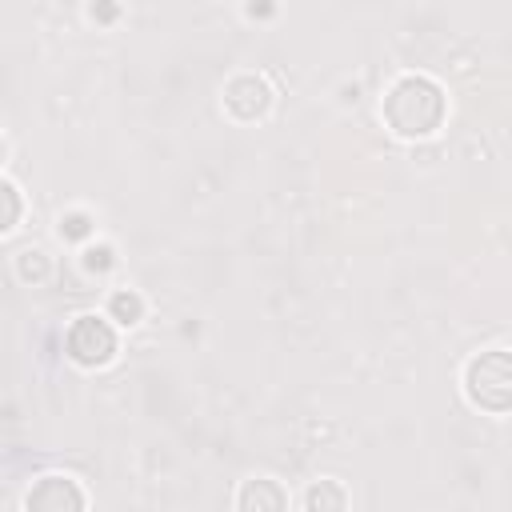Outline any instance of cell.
Wrapping results in <instances>:
<instances>
[{
	"mask_svg": "<svg viewBox=\"0 0 512 512\" xmlns=\"http://www.w3.org/2000/svg\"><path fill=\"white\" fill-rule=\"evenodd\" d=\"M52 272V260L44 256V248H20L16 252V276L24 284H44Z\"/></svg>",
	"mask_w": 512,
	"mask_h": 512,
	"instance_id": "obj_9",
	"label": "cell"
},
{
	"mask_svg": "<svg viewBox=\"0 0 512 512\" xmlns=\"http://www.w3.org/2000/svg\"><path fill=\"white\" fill-rule=\"evenodd\" d=\"M236 512H288V492L272 476L240 480V488H236Z\"/></svg>",
	"mask_w": 512,
	"mask_h": 512,
	"instance_id": "obj_6",
	"label": "cell"
},
{
	"mask_svg": "<svg viewBox=\"0 0 512 512\" xmlns=\"http://www.w3.org/2000/svg\"><path fill=\"white\" fill-rule=\"evenodd\" d=\"M108 320L120 324V328H132L144 320V296L136 288H116L108 296Z\"/></svg>",
	"mask_w": 512,
	"mask_h": 512,
	"instance_id": "obj_8",
	"label": "cell"
},
{
	"mask_svg": "<svg viewBox=\"0 0 512 512\" xmlns=\"http://www.w3.org/2000/svg\"><path fill=\"white\" fill-rule=\"evenodd\" d=\"M220 104L232 120L240 124H252V120H264L268 108H272V84L260 76V72H236L224 80L220 88Z\"/></svg>",
	"mask_w": 512,
	"mask_h": 512,
	"instance_id": "obj_5",
	"label": "cell"
},
{
	"mask_svg": "<svg viewBox=\"0 0 512 512\" xmlns=\"http://www.w3.org/2000/svg\"><path fill=\"white\" fill-rule=\"evenodd\" d=\"M64 352L72 364L80 368H104L112 364L116 356V328L108 316H96V312H84L68 324L64 332Z\"/></svg>",
	"mask_w": 512,
	"mask_h": 512,
	"instance_id": "obj_3",
	"label": "cell"
},
{
	"mask_svg": "<svg viewBox=\"0 0 512 512\" xmlns=\"http://www.w3.org/2000/svg\"><path fill=\"white\" fill-rule=\"evenodd\" d=\"M80 264H84V272L104 276V272L116 264V252H112V244H88L84 256H80Z\"/></svg>",
	"mask_w": 512,
	"mask_h": 512,
	"instance_id": "obj_12",
	"label": "cell"
},
{
	"mask_svg": "<svg viewBox=\"0 0 512 512\" xmlns=\"http://www.w3.org/2000/svg\"><path fill=\"white\" fill-rule=\"evenodd\" d=\"M380 116L384 128L400 140H428L440 132L444 116H448V96L444 88L424 76V72H404L388 84L384 100H380Z\"/></svg>",
	"mask_w": 512,
	"mask_h": 512,
	"instance_id": "obj_1",
	"label": "cell"
},
{
	"mask_svg": "<svg viewBox=\"0 0 512 512\" xmlns=\"http://www.w3.org/2000/svg\"><path fill=\"white\" fill-rule=\"evenodd\" d=\"M24 512H88V492L76 476L44 472L24 492Z\"/></svg>",
	"mask_w": 512,
	"mask_h": 512,
	"instance_id": "obj_4",
	"label": "cell"
},
{
	"mask_svg": "<svg viewBox=\"0 0 512 512\" xmlns=\"http://www.w3.org/2000/svg\"><path fill=\"white\" fill-rule=\"evenodd\" d=\"M464 396L488 416L512 412V348H484L464 364Z\"/></svg>",
	"mask_w": 512,
	"mask_h": 512,
	"instance_id": "obj_2",
	"label": "cell"
},
{
	"mask_svg": "<svg viewBox=\"0 0 512 512\" xmlns=\"http://www.w3.org/2000/svg\"><path fill=\"white\" fill-rule=\"evenodd\" d=\"M304 512H348V488L336 476H320L300 496Z\"/></svg>",
	"mask_w": 512,
	"mask_h": 512,
	"instance_id": "obj_7",
	"label": "cell"
},
{
	"mask_svg": "<svg viewBox=\"0 0 512 512\" xmlns=\"http://www.w3.org/2000/svg\"><path fill=\"white\" fill-rule=\"evenodd\" d=\"M60 236L64 240H88L92 236V216L84 208H72L60 216Z\"/></svg>",
	"mask_w": 512,
	"mask_h": 512,
	"instance_id": "obj_11",
	"label": "cell"
},
{
	"mask_svg": "<svg viewBox=\"0 0 512 512\" xmlns=\"http://www.w3.org/2000/svg\"><path fill=\"white\" fill-rule=\"evenodd\" d=\"M0 196H4V216H0V232H12L20 224V212H24V200H20V188L12 180L0 184Z\"/></svg>",
	"mask_w": 512,
	"mask_h": 512,
	"instance_id": "obj_10",
	"label": "cell"
}]
</instances>
